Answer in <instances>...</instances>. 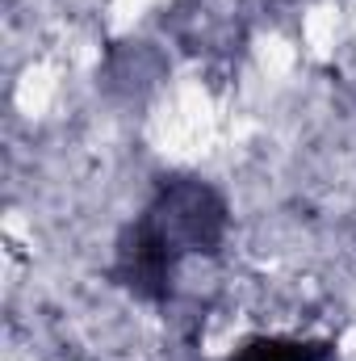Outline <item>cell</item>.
Wrapping results in <instances>:
<instances>
[{
	"mask_svg": "<svg viewBox=\"0 0 356 361\" xmlns=\"http://www.w3.org/2000/svg\"><path fill=\"white\" fill-rule=\"evenodd\" d=\"M147 223H151L177 252H180V244H184V248H197V252H201V248L210 252V248L222 240L227 210H222V202H218L214 189L184 180V185L164 189V197H160V206L147 214Z\"/></svg>",
	"mask_w": 356,
	"mask_h": 361,
	"instance_id": "1",
	"label": "cell"
},
{
	"mask_svg": "<svg viewBox=\"0 0 356 361\" xmlns=\"http://www.w3.org/2000/svg\"><path fill=\"white\" fill-rule=\"evenodd\" d=\"M172 261H177V248L143 219L117 252V277L143 298H164L168 277H172Z\"/></svg>",
	"mask_w": 356,
	"mask_h": 361,
	"instance_id": "2",
	"label": "cell"
},
{
	"mask_svg": "<svg viewBox=\"0 0 356 361\" xmlns=\"http://www.w3.org/2000/svg\"><path fill=\"white\" fill-rule=\"evenodd\" d=\"M231 361H331V345L293 341V336H256Z\"/></svg>",
	"mask_w": 356,
	"mask_h": 361,
	"instance_id": "3",
	"label": "cell"
}]
</instances>
